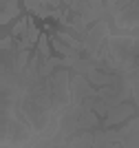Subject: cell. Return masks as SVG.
Returning a JSON list of instances; mask_svg holds the SVG:
<instances>
[{"label":"cell","mask_w":139,"mask_h":148,"mask_svg":"<svg viewBox=\"0 0 139 148\" xmlns=\"http://www.w3.org/2000/svg\"><path fill=\"white\" fill-rule=\"evenodd\" d=\"M13 13H18V9L13 7V2H7V9H5V13H2V20H0V22H2V25H7Z\"/></svg>","instance_id":"obj_1"},{"label":"cell","mask_w":139,"mask_h":148,"mask_svg":"<svg viewBox=\"0 0 139 148\" xmlns=\"http://www.w3.org/2000/svg\"><path fill=\"white\" fill-rule=\"evenodd\" d=\"M40 51H42L44 56H49V47H47V40H44V38L40 40Z\"/></svg>","instance_id":"obj_2"}]
</instances>
